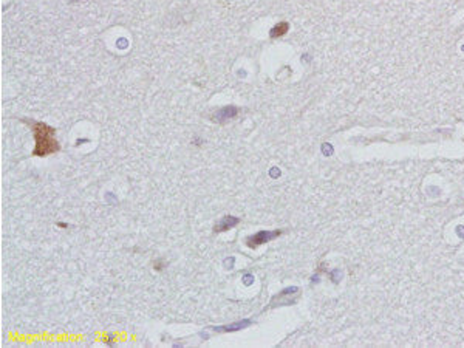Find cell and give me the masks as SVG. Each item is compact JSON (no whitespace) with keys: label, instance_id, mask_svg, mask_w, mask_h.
<instances>
[{"label":"cell","instance_id":"1","mask_svg":"<svg viewBox=\"0 0 464 348\" xmlns=\"http://www.w3.org/2000/svg\"><path fill=\"white\" fill-rule=\"evenodd\" d=\"M30 126L32 127V130H34V138H36L34 155L36 157H47L50 155V153L59 150V144L54 138L56 130L53 127L42 123H31Z\"/></svg>","mask_w":464,"mask_h":348},{"label":"cell","instance_id":"2","mask_svg":"<svg viewBox=\"0 0 464 348\" xmlns=\"http://www.w3.org/2000/svg\"><path fill=\"white\" fill-rule=\"evenodd\" d=\"M279 236H282V231H258L257 234H252L246 238V246L251 249H256L258 246H262L268 241H271L274 238H277Z\"/></svg>","mask_w":464,"mask_h":348},{"label":"cell","instance_id":"3","mask_svg":"<svg viewBox=\"0 0 464 348\" xmlns=\"http://www.w3.org/2000/svg\"><path fill=\"white\" fill-rule=\"evenodd\" d=\"M240 223V218L239 217H232V215H226L223 217L222 220H220L215 226H214V232L215 234H222V232H226L229 231L234 226H237Z\"/></svg>","mask_w":464,"mask_h":348},{"label":"cell","instance_id":"4","mask_svg":"<svg viewBox=\"0 0 464 348\" xmlns=\"http://www.w3.org/2000/svg\"><path fill=\"white\" fill-rule=\"evenodd\" d=\"M251 320L249 319H245V320H240V322H235V323H231V325H223V327H214L212 330L215 333H234V331H240L243 328H246L251 325Z\"/></svg>","mask_w":464,"mask_h":348},{"label":"cell","instance_id":"5","mask_svg":"<svg viewBox=\"0 0 464 348\" xmlns=\"http://www.w3.org/2000/svg\"><path fill=\"white\" fill-rule=\"evenodd\" d=\"M235 115H237V109H235V107H224V109H222L220 111H217L215 116H214L212 119H214V121H218V123H226L227 119L234 118Z\"/></svg>","mask_w":464,"mask_h":348},{"label":"cell","instance_id":"6","mask_svg":"<svg viewBox=\"0 0 464 348\" xmlns=\"http://www.w3.org/2000/svg\"><path fill=\"white\" fill-rule=\"evenodd\" d=\"M287 31H288V23L283 22V23H280V25L274 27L270 34H271V37H280V36H283L285 33H287Z\"/></svg>","mask_w":464,"mask_h":348},{"label":"cell","instance_id":"7","mask_svg":"<svg viewBox=\"0 0 464 348\" xmlns=\"http://www.w3.org/2000/svg\"><path fill=\"white\" fill-rule=\"evenodd\" d=\"M241 280H243V283H245V285H248V286H249L251 283L254 282V276H252V274H245V276H243V279H241Z\"/></svg>","mask_w":464,"mask_h":348},{"label":"cell","instance_id":"8","mask_svg":"<svg viewBox=\"0 0 464 348\" xmlns=\"http://www.w3.org/2000/svg\"><path fill=\"white\" fill-rule=\"evenodd\" d=\"M232 265H234V258L231 257V262H226V266H227V268H231Z\"/></svg>","mask_w":464,"mask_h":348}]
</instances>
